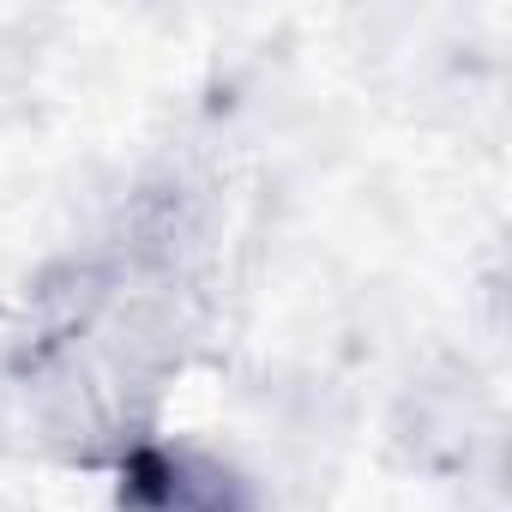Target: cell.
<instances>
[{
    "label": "cell",
    "instance_id": "1",
    "mask_svg": "<svg viewBox=\"0 0 512 512\" xmlns=\"http://www.w3.org/2000/svg\"><path fill=\"white\" fill-rule=\"evenodd\" d=\"M115 512H260L241 470L199 446L133 440L115 458Z\"/></svg>",
    "mask_w": 512,
    "mask_h": 512
}]
</instances>
